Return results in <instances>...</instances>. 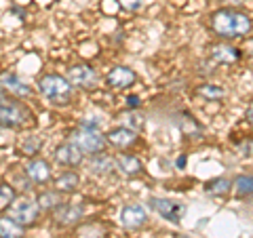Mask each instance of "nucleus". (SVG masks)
Here are the masks:
<instances>
[{"label":"nucleus","mask_w":253,"mask_h":238,"mask_svg":"<svg viewBox=\"0 0 253 238\" xmlns=\"http://www.w3.org/2000/svg\"><path fill=\"white\" fill-rule=\"evenodd\" d=\"M245 118H247V122L253 126V101L249 104V108H247V112H245Z\"/></svg>","instance_id":"nucleus-29"},{"label":"nucleus","mask_w":253,"mask_h":238,"mask_svg":"<svg viewBox=\"0 0 253 238\" xmlns=\"http://www.w3.org/2000/svg\"><path fill=\"white\" fill-rule=\"evenodd\" d=\"M41 148H42V139L41 137H28L26 141H23V146H21V152L28 154V156H36L38 152H41Z\"/></svg>","instance_id":"nucleus-25"},{"label":"nucleus","mask_w":253,"mask_h":238,"mask_svg":"<svg viewBox=\"0 0 253 238\" xmlns=\"http://www.w3.org/2000/svg\"><path fill=\"white\" fill-rule=\"evenodd\" d=\"M232 188L236 196H251L253 194V177L251 175H239L234 181H232Z\"/></svg>","instance_id":"nucleus-21"},{"label":"nucleus","mask_w":253,"mask_h":238,"mask_svg":"<svg viewBox=\"0 0 253 238\" xmlns=\"http://www.w3.org/2000/svg\"><path fill=\"white\" fill-rule=\"evenodd\" d=\"M196 93L203 95V97H207V99H211V101L221 99V97L226 95V91L219 89V86H215V84H203V86H199V89H196Z\"/></svg>","instance_id":"nucleus-24"},{"label":"nucleus","mask_w":253,"mask_h":238,"mask_svg":"<svg viewBox=\"0 0 253 238\" xmlns=\"http://www.w3.org/2000/svg\"><path fill=\"white\" fill-rule=\"evenodd\" d=\"M239 57H241V51L226 42L211 46V59L215 63H234L239 61Z\"/></svg>","instance_id":"nucleus-17"},{"label":"nucleus","mask_w":253,"mask_h":238,"mask_svg":"<svg viewBox=\"0 0 253 238\" xmlns=\"http://www.w3.org/2000/svg\"><path fill=\"white\" fill-rule=\"evenodd\" d=\"M68 80L78 89H95L99 82V74L86 63H74L72 68H68Z\"/></svg>","instance_id":"nucleus-6"},{"label":"nucleus","mask_w":253,"mask_h":238,"mask_svg":"<svg viewBox=\"0 0 253 238\" xmlns=\"http://www.w3.org/2000/svg\"><path fill=\"white\" fill-rule=\"evenodd\" d=\"M53 211H55L53 219L57 226H74L83 217V207H78V204H59Z\"/></svg>","instance_id":"nucleus-13"},{"label":"nucleus","mask_w":253,"mask_h":238,"mask_svg":"<svg viewBox=\"0 0 253 238\" xmlns=\"http://www.w3.org/2000/svg\"><path fill=\"white\" fill-rule=\"evenodd\" d=\"M114 164L121 175L125 177H133V175H139L141 171H144V164H141V160L137 156L133 154H118L114 158Z\"/></svg>","instance_id":"nucleus-15"},{"label":"nucleus","mask_w":253,"mask_h":238,"mask_svg":"<svg viewBox=\"0 0 253 238\" xmlns=\"http://www.w3.org/2000/svg\"><path fill=\"white\" fill-rule=\"evenodd\" d=\"M78 184H81L78 173L68 171V173H61V175L55 179V190H57V192H63V194H70V192H76Z\"/></svg>","instance_id":"nucleus-19"},{"label":"nucleus","mask_w":253,"mask_h":238,"mask_svg":"<svg viewBox=\"0 0 253 238\" xmlns=\"http://www.w3.org/2000/svg\"><path fill=\"white\" fill-rule=\"evenodd\" d=\"M152 207L156 209V213L161 217H165L171 224H177L184 215L186 207L181 202H175V200H169V198H152Z\"/></svg>","instance_id":"nucleus-7"},{"label":"nucleus","mask_w":253,"mask_h":238,"mask_svg":"<svg viewBox=\"0 0 253 238\" xmlns=\"http://www.w3.org/2000/svg\"><path fill=\"white\" fill-rule=\"evenodd\" d=\"M106 141L116 148H129L137 141V133L131 126H116V129H112L106 135Z\"/></svg>","instance_id":"nucleus-14"},{"label":"nucleus","mask_w":253,"mask_h":238,"mask_svg":"<svg viewBox=\"0 0 253 238\" xmlns=\"http://www.w3.org/2000/svg\"><path fill=\"white\" fill-rule=\"evenodd\" d=\"M83 152L78 150L72 141H68V144H61L55 148V152H53V160L61 164V166H78L83 162Z\"/></svg>","instance_id":"nucleus-11"},{"label":"nucleus","mask_w":253,"mask_h":238,"mask_svg":"<svg viewBox=\"0 0 253 238\" xmlns=\"http://www.w3.org/2000/svg\"><path fill=\"white\" fill-rule=\"evenodd\" d=\"M126 11H135V9H139L141 6V0H118Z\"/></svg>","instance_id":"nucleus-26"},{"label":"nucleus","mask_w":253,"mask_h":238,"mask_svg":"<svg viewBox=\"0 0 253 238\" xmlns=\"http://www.w3.org/2000/svg\"><path fill=\"white\" fill-rule=\"evenodd\" d=\"M121 221L126 230H137L148 221V211H146L144 204H139V202L126 204V207L121 211Z\"/></svg>","instance_id":"nucleus-8"},{"label":"nucleus","mask_w":253,"mask_h":238,"mask_svg":"<svg viewBox=\"0 0 253 238\" xmlns=\"http://www.w3.org/2000/svg\"><path fill=\"white\" fill-rule=\"evenodd\" d=\"M228 4H234V6H239V4H245V0H226Z\"/></svg>","instance_id":"nucleus-30"},{"label":"nucleus","mask_w":253,"mask_h":238,"mask_svg":"<svg viewBox=\"0 0 253 238\" xmlns=\"http://www.w3.org/2000/svg\"><path fill=\"white\" fill-rule=\"evenodd\" d=\"M116 169V164H114V158L112 156H108V154H95L91 156V162H89V171L93 173V175H99V177H104V175H110Z\"/></svg>","instance_id":"nucleus-16"},{"label":"nucleus","mask_w":253,"mask_h":238,"mask_svg":"<svg viewBox=\"0 0 253 238\" xmlns=\"http://www.w3.org/2000/svg\"><path fill=\"white\" fill-rule=\"evenodd\" d=\"M230 186H232V184H230L228 179L217 177V179H213V181H209V184L205 186V192L211 194V196H224V194H228Z\"/></svg>","instance_id":"nucleus-22"},{"label":"nucleus","mask_w":253,"mask_h":238,"mask_svg":"<svg viewBox=\"0 0 253 238\" xmlns=\"http://www.w3.org/2000/svg\"><path fill=\"white\" fill-rule=\"evenodd\" d=\"M38 91H41L42 97H46L53 104H61L66 106L72 99L74 86L70 84V80L66 76L59 74H44L41 80H38Z\"/></svg>","instance_id":"nucleus-2"},{"label":"nucleus","mask_w":253,"mask_h":238,"mask_svg":"<svg viewBox=\"0 0 253 238\" xmlns=\"http://www.w3.org/2000/svg\"><path fill=\"white\" fill-rule=\"evenodd\" d=\"M209 23H211V30L217 36L228 38V40L249 36V32L253 28V23L247 15L241 11H234V9H219L215 13H211Z\"/></svg>","instance_id":"nucleus-1"},{"label":"nucleus","mask_w":253,"mask_h":238,"mask_svg":"<svg viewBox=\"0 0 253 238\" xmlns=\"http://www.w3.org/2000/svg\"><path fill=\"white\" fill-rule=\"evenodd\" d=\"M23 173H26L34 184H46V181L51 179V164H49V160H44V158H34V160H30L26 164Z\"/></svg>","instance_id":"nucleus-12"},{"label":"nucleus","mask_w":253,"mask_h":238,"mask_svg":"<svg viewBox=\"0 0 253 238\" xmlns=\"http://www.w3.org/2000/svg\"><path fill=\"white\" fill-rule=\"evenodd\" d=\"M26 236V228L17 224L9 215H0V238H23Z\"/></svg>","instance_id":"nucleus-18"},{"label":"nucleus","mask_w":253,"mask_h":238,"mask_svg":"<svg viewBox=\"0 0 253 238\" xmlns=\"http://www.w3.org/2000/svg\"><path fill=\"white\" fill-rule=\"evenodd\" d=\"M70 141L81 150L83 154H91V156H95V154H101L106 150V146H108V141H106V137L101 135L99 131H95V129H76L72 135H70Z\"/></svg>","instance_id":"nucleus-3"},{"label":"nucleus","mask_w":253,"mask_h":238,"mask_svg":"<svg viewBox=\"0 0 253 238\" xmlns=\"http://www.w3.org/2000/svg\"><path fill=\"white\" fill-rule=\"evenodd\" d=\"M17 198V192H15V188L9 186V184H2L0 186V211L2 209H9V204Z\"/></svg>","instance_id":"nucleus-23"},{"label":"nucleus","mask_w":253,"mask_h":238,"mask_svg":"<svg viewBox=\"0 0 253 238\" xmlns=\"http://www.w3.org/2000/svg\"><path fill=\"white\" fill-rule=\"evenodd\" d=\"M30 118H32V114L26 106L17 104V101L0 99V124L2 126L17 129V126H23L26 122H30Z\"/></svg>","instance_id":"nucleus-4"},{"label":"nucleus","mask_w":253,"mask_h":238,"mask_svg":"<svg viewBox=\"0 0 253 238\" xmlns=\"http://www.w3.org/2000/svg\"><path fill=\"white\" fill-rule=\"evenodd\" d=\"M135 80H137V74L126 66H116L106 76V84L110 89H126V86L135 84Z\"/></svg>","instance_id":"nucleus-9"},{"label":"nucleus","mask_w":253,"mask_h":238,"mask_svg":"<svg viewBox=\"0 0 253 238\" xmlns=\"http://www.w3.org/2000/svg\"><path fill=\"white\" fill-rule=\"evenodd\" d=\"M38 209L41 211H53L55 207H59L61 204V196L57 190H53V192H41L38 194Z\"/></svg>","instance_id":"nucleus-20"},{"label":"nucleus","mask_w":253,"mask_h":238,"mask_svg":"<svg viewBox=\"0 0 253 238\" xmlns=\"http://www.w3.org/2000/svg\"><path fill=\"white\" fill-rule=\"evenodd\" d=\"M38 213H41L38 204L30 198H15L9 204V217L21 226H32L38 219Z\"/></svg>","instance_id":"nucleus-5"},{"label":"nucleus","mask_w":253,"mask_h":238,"mask_svg":"<svg viewBox=\"0 0 253 238\" xmlns=\"http://www.w3.org/2000/svg\"><path fill=\"white\" fill-rule=\"evenodd\" d=\"M0 89H4L6 93L15 95V97H30L32 95V86L19 78L17 74L13 72H2L0 74Z\"/></svg>","instance_id":"nucleus-10"},{"label":"nucleus","mask_w":253,"mask_h":238,"mask_svg":"<svg viewBox=\"0 0 253 238\" xmlns=\"http://www.w3.org/2000/svg\"><path fill=\"white\" fill-rule=\"evenodd\" d=\"M129 118H131L129 122H131V124H135V126H144V122H146V120H144V116H139L137 112H131Z\"/></svg>","instance_id":"nucleus-27"},{"label":"nucleus","mask_w":253,"mask_h":238,"mask_svg":"<svg viewBox=\"0 0 253 238\" xmlns=\"http://www.w3.org/2000/svg\"><path fill=\"white\" fill-rule=\"evenodd\" d=\"M126 104H129V108L135 110V108H139V97H137V95H131V97L126 99Z\"/></svg>","instance_id":"nucleus-28"}]
</instances>
